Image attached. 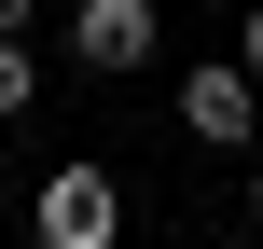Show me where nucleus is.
Masks as SVG:
<instances>
[{
	"label": "nucleus",
	"mask_w": 263,
	"mask_h": 249,
	"mask_svg": "<svg viewBox=\"0 0 263 249\" xmlns=\"http://www.w3.org/2000/svg\"><path fill=\"white\" fill-rule=\"evenodd\" d=\"M28 236H42V249H111V236H125V194H111V166H55V180L28 194Z\"/></svg>",
	"instance_id": "obj_1"
},
{
	"label": "nucleus",
	"mask_w": 263,
	"mask_h": 249,
	"mask_svg": "<svg viewBox=\"0 0 263 249\" xmlns=\"http://www.w3.org/2000/svg\"><path fill=\"white\" fill-rule=\"evenodd\" d=\"M153 42H166L153 0H69V55L83 69H153Z\"/></svg>",
	"instance_id": "obj_2"
},
{
	"label": "nucleus",
	"mask_w": 263,
	"mask_h": 249,
	"mask_svg": "<svg viewBox=\"0 0 263 249\" xmlns=\"http://www.w3.org/2000/svg\"><path fill=\"white\" fill-rule=\"evenodd\" d=\"M180 125L208 139V152H250V125H263V69L236 55V69H194L180 83Z\"/></svg>",
	"instance_id": "obj_3"
},
{
	"label": "nucleus",
	"mask_w": 263,
	"mask_h": 249,
	"mask_svg": "<svg viewBox=\"0 0 263 249\" xmlns=\"http://www.w3.org/2000/svg\"><path fill=\"white\" fill-rule=\"evenodd\" d=\"M28 97H42V69H28V42H14V28H0V125H14V111H28Z\"/></svg>",
	"instance_id": "obj_4"
},
{
	"label": "nucleus",
	"mask_w": 263,
	"mask_h": 249,
	"mask_svg": "<svg viewBox=\"0 0 263 249\" xmlns=\"http://www.w3.org/2000/svg\"><path fill=\"white\" fill-rule=\"evenodd\" d=\"M236 55H250V69H263V0H250V28H236Z\"/></svg>",
	"instance_id": "obj_5"
},
{
	"label": "nucleus",
	"mask_w": 263,
	"mask_h": 249,
	"mask_svg": "<svg viewBox=\"0 0 263 249\" xmlns=\"http://www.w3.org/2000/svg\"><path fill=\"white\" fill-rule=\"evenodd\" d=\"M0 28H14V42H28V0H0Z\"/></svg>",
	"instance_id": "obj_6"
},
{
	"label": "nucleus",
	"mask_w": 263,
	"mask_h": 249,
	"mask_svg": "<svg viewBox=\"0 0 263 249\" xmlns=\"http://www.w3.org/2000/svg\"><path fill=\"white\" fill-rule=\"evenodd\" d=\"M250 222H263V152H250Z\"/></svg>",
	"instance_id": "obj_7"
}]
</instances>
